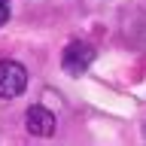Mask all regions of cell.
<instances>
[{"mask_svg":"<svg viewBox=\"0 0 146 146\" xmlns=\"http://www.w3.org/2000/svg\"><path fill=\"white\" fill-rule=\"evenodd\" d=\"M27 88V70L18 61H9L3 58L0 61V98H18L21 91Z\"/></svg>","mask_w":146,"mask_h":146,"instance_id":"obj_1","label":"cell"},{"mask_svg":"<svg viewBox=\"0 0 146 146\" xmlns=\"http://www.w3.org/2000/svg\"><path fill=\"white\" fill-rule=\"evenodd\" d=\"M91 64H94V49H91L88 43H70L67 49H64V58H61L64 73H70V76H82Z\"/></svg>","mask_w":146,"mask_h":146,"instance_id":"obj_2","label":"cell"},{"mask_svg":"<svg viewBox=\"0 0 146 146\" xmlns=\"http://www.w3.org/2000/svg\"><path fill=\"white\" fill-rule=\"evenodd\" d=\"M25 122H27V131L36 134V137L55 134V116H52L46 107H40V104H34V107L25 113Z\"/></svg>","mask_w":146,"mask_h":146,"instance_id":"obj_3","label":"cell"},{"mask_svg":"<svg viewBox=\"0 0 146 146\" xmlns=\"http://www.w3.org/2000/svg\"><path fill=\"white\" fill-rule=\"evenodd\" d=\"M9 12H12V9H9V0H0V27L9 21Z\"/></svg>","mask_w":146,"mask_h":146,"instance_id":"obj_4","label":"cell"}]
</instances>
